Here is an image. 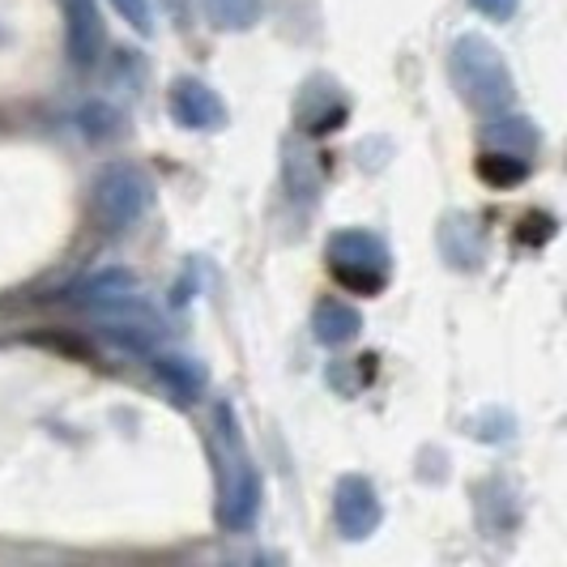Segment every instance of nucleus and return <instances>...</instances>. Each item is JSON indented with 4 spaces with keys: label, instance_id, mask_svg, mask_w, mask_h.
I'll return each mask as SVG.
<instances>
[{
    "label": "nucleus",
    "instance_id": "nucleus-10",
    "mask_svg": "<svg viewBox=\"0 0 567 567\" xmlns=\"http://www.w3.org/2000/svg\"><path fill=\"white\" fill-rule=\"evenodd\" d=\"M133 295H137V278L133 274H120V269L115 274H99V278H90L82 286V303L94 308V312H112V308H120Z\"/></svg>",
    "mask_w": 567,
    "mask_h": 567
},
{
    "label": "nucleus",
    "instance_id": "nucleus-3",
    "mask_svg": "<svg viewBox=\"0 0 567 567\" xmlns=\"http://www.w3.org/2000/svg\"><path fill=\"white\" fill-rule=\"evenodd\" d=\"M329 269L350 295H380L389 286L393 256L384 248V239L371 230H338L329 239Z\"/></svg>",
    "mask_w": 567,
    "mask_h": 567
},
{
    "label": "nucleus",
    "instance_id": "nucleus-4",
    "mask_svg": "<svg viewBox=\"0 0 567 567\" xmlns=\"http://www.w3.org/2000/svg\"><path fill=\"white\" fill-rule=\"evenodd\" d=\"M150 205V179L137 167H112L94 184V214L107 230L133 227Z\"/></svg>",
    "mask_w": 567,
    "mask_h": 567
},
{
    "label": "nucleus",
    "instance_id": "nucleus-7",
    "mask_svg": "<svg viewBox=\"0 0 567 567\" xmlns=\"http://www.w3.org/2000/svg\"><path fill=\"white\" fill-rule=\"evenodd\" d=\"M64 18H69V60H73L78 69L99 64V52H103L99 4H94V0H64Z\"/></svg>",
    "mask_w": 567,
    "mask_h": 567
},
{
    "label": "nucleus",
    "instance_id": "nucleus-5",
    "mask_svg": "<svg viewBox=\"0 0 567 567\" xmlns=\"http://www.w3.org/2000/svg\"><path fill=\"white\" fill-rule=\"evenodd\" d=\"M333 520L346 538H371L384 520V508H380V495L375 486L363 478V474H346L333 491Z\"/></svg>",
    "mask_w": 567,
    "mask_h": 567
},
{
    "label": "nucleus",
    "instance_id": "nucleus-9",
    "mask_svg": "<svg viewBox=\"0 0 567 567\" xmlns=\"http://www.w3.org/2000/svg\"><path fill=\"white\" fill-rule=\"evenodd\" d=\"M312 329H316V341H320V346H346V341L359 338L363 316L354 312L350 303H341V299H324V303H316Z\"/></svg>",
    "mask_w": 567,
    "mask_h": 567
},
{
    "label": "nucleus",
    "instance_id": "nucleus-14",
    "mask_svg": "<svg viewBox=\"0 0 567 567\" xmlns=\"http://www.w3.org/2000/svg\"><path fill=\"white\" fill-rule=\"evenodd\" d=\"M82 120H85V137H94V142H103V137H115V124H120V115H115L112 107H103V103L85 107Z\"/></svg>",
    "mask_w": 567,
    "mask_h": 567
},
{
    "label": "nucleus",
    "instance_id": "nucleus-16",
    "mask_svg": "<svg viewBox=\"0 0 567 567\" xmlns=\"http://www.w3.org/2000/svg\"><path fill=\"white\" fill-rule=\"evenodd\" d=\"M478 13H486V18H495V22H508L512 13L520 9V0H470Z\"/></svg>",
    "mask_w": 567,
    "mask_h": 567
},
{
    "label": "nucleus",
    "instance_id": "nucleus-8",
    "mask_svg": "<svg viewBox=\"0 0 567 567\" xmlns=\"http://www.w3.org/2000/svg\"><path fill=\"white\" fill-rule=\"evenodd\" d=\"M154 375L175 393V401H197L205 393V384H209V371L200 368L197 359H184V354H158Z\"/></svg>",
    "mask_w": 567,
    "mask_h": 567
},
{
    "label": "nucleus",
    "instance_id": "nucleus-12",
    "mask_svg": "<svg viewBox=\"0 0 567 567\" xmlns=\"http://www.w3.org/2000/svg\"><path fill=\"white\" fill-rule=\"evenodd\" d=\"M486 137L499 145V150H512V154H525V158H534L538 154V128L525 120V115H499V120H491V128H486Z\"/></svg>",
    "mask_w": 567,
    "mask_h": 567
},
{
    "label": "nucleus",
    "instance_id": "nucleus-2",
    "mask_svg": "<svg viewBox=\"0 0 567 567\" xmlns=\"http://www.w3.org/2000/svg\"><path fill=\"white\" fill-rule=\"evenodd\" d=\"M218 431L227 440V453H223V525L227 529H248L260 508V478H256L248 449H244V435L235 423V410L218 405Z\"/></svg>",
    "mask_w": 567,
    "mask_h": 567
},
{
    "label": "nucleus",
    "instance_id": "nucleus-13",
    "mask_svg": "<svg viewBox=\"0 0 567 567\" xmlns=\"http://www.w3.org/2000/svg\"><path fill=\"white\" fill-rule=\"evenodd\" d=\"M214 27L223 30H248L252 22H260V0H205Z\"/></svg>",
    "mask_w": 567,
    "mask_h": 567
},
{
    "label": "nucleus",
    "instance_id": "nucleus-11",
    "mask_svg": "<svg viewBox=\"0 0 567 567\" xmlns=\"http://www.w3.org/2000/svg\"><path fill=\"white\" fill-rule=\"evenodd\" d=\"M478 179L491 188H516V184L529 179V158L512 154V150H486L478 158Z\"/></svg>",
    "mask_w": 567,
    "mask_h": 567
},
{
    "label": "nucleus",
    "instance_id": "nucleus-1",
    "mask_svg": "<svg viewBox=\"0 0 567 567\" xmlns=\"http://www.w3.org/2000/svg\"><path fill=\"white\" fill-rule=\"evenodd\" d=\"M453 78L465 94V103L478 112H504L516 99L508 64L483 34H461L453 43Z\"/></svg>",
    "mask_w": 567,
    "mask_h": 567
},
{
    "label": "nucleus",
    "instance_id": "nucleus-15",
    "mask_svg": "<svg viewBox=\"0 0 567 567\" xmlns=\"http://www.w3.org/2000/svg\"><path fill=\"white\" fill-rule=\"evenodd\" d=\"M115 13L128 22L133 30H142V34H150V27H154V13H150V0H112Z\"/></svg>",
    "mask_w": 567,
    "mask_h": 567
},
{
    "label": "nucleus",
    "instance_id": "nucleus-6",
    "mask_svg": "<svg viewBox=\"0 0 567 567\" xmlns=\"http://www.w3.org/2000/svg\"><path fill=\"white\" fill-rule=\"evenodd\" d=\"M171 115L184 128H223L227 124V103L205 82L179 78V82L171 85Z\"/></svg>",
    "mask_w": 567,
    "mask_h": 567
}]
</instances>
